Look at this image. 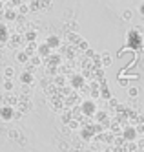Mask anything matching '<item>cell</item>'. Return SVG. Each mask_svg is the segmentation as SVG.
Segmentation results:
<instances>
[{
  "mask_svg": "<svg viewBox=\"0 0 144 152\" xmlns=\"http://www.w3.org/2000/svg\"><path fill=\"white\" fill-rule=\"evenodd\" d=\"M17 61H18L20 64H26V62L29 61V57L26 55V53H24V51H18V53H17Z\"/></svg>",
  "mask_w": 144,
  "mask_h": 152,
  "instance_id": "obj_1",
  "label": "cell"
},
{
  "mask_svg": "<svg viewBox=\"0 0 144 152\" xmlns=\"http://www.w3.org/2000/svg\"><path fill=\"white\" fill-rule=\"evenodd\" d=\"M4 75H6V79H13L15 77V70H13V66H7V68H4Z\"/></svg>",
  "mask_w": 144,
  "mask_h": 152,
  "instance_id": "obj_2",
  "label": "cell"
},
{
  "mask_svg": "<svg viewBox=\"0 0 144 152\" xmlns=\"http://www.w3.org/2000/svg\"><path fill=\"white\" fill-rule=\"evenodd\" d=\"M0 115H2L4 119H9L11 115H13V112H11V108H0Z\"/></svg>",
  "mask_w": 144,
  "mask_h": 152,
  "instance_id": "obj_3",
  "label": "cell"
},
{
  "mask_svg": "<svg viewBox=\"0 0 144 152\" xmlns=\"http://www.w3.org/2000/svg\"><path fill=\"white\" fill-rule=\"evenodd\" d=\"M102 64H104L106 68L109 66V64H111V57H109V53H108V51H104V53H102Z\"/></svg>",
  "mask_w": 144,
  "mask_h": 152,
  "instance_id": "obj_4",
  "label": "cell"
},
{
  "mask_svg": "<svg viewBox=\"0 0 144 152\" xmlns=\"http://www.w3.org/2000/svg\"><path fill=\"white\" fill-rule=\"evenodd\" d=\"M128 95H130V97H137V95H139V88H137V86H131V88H128Z\"/></svg>",
  "mask_w": 144,
  "mask_h": 152,
  "instance_id": "obj_5",
  "label": "cell"
},
{
  "mask_svg": "<svg viewBox=\"0 0 144 152\" xmlns=\"http://www.w3.org/2000/svg\"><path fill=\"white\" fill-rule=\"evenodd\" d=\"M131 17H133V11H131V9H124L122 11V18L124 20H131Z\"/></svg>",
  "mask_w": 144,
  "mask_h": 152,
  "instance_id": "obj_6",
  "label": "cell"
},
{
  "mask_svg": "<svg viewBox=\"0 0 144 152\" xmlns=\"http://www.w3.org/2000/svg\"><path fill=\"white\" fill-rule=\"evenodd\" d=\"M31 81H33V75L31 73H27V72L22 73V83H31Z\"/></svg>",
  "mask_w": 144,
  "mask_h": 152,
  "instance_id": "obj_7",
  "label": "cell"
},
{
  "mask_svg": "<svg viewBox=\"0 0 144 152\" xmlns=\"http://www.w3.org/2000/svg\"><path fill=\"white\" fill-rule=\"evenodd\" d=\"M4 90H7V92H11V90H13V81L6 79V81H4Z\"/></svg>",
  "mask_w": 144,
  "mask_h": 152,
  "instance_id": "obj_8",
  "label": "cell"
},
{
  "mask_svg": "<svg viewBox=\"0 0 144 152\" xmlns=\"http://www.w3.org/2000/svg\"><path fill=\"white\" fill-rule=\"evenodd\" d=\"M124 136H126L128 139H133V137H135V130H133V128H130V130H126V132H124Z\"/></svg>",
  "mask_w": 144,
  "mask_h": 152,
  "instance_id": "obj_9",
  "label": "cell"
},
{
  "mask_svg": "<svg viewBox=\"0 0 144 152\" xmlns=\"http://www.w3.org/2000/svg\"><path fill=\"white\" fill-rule=\"evenodd\" d=\"M109 106H119V99H113V97H109Z\"/></svg>",
  "mask_w": 144,
  "mask_h": 152,
  "instance_id": "obj_10",
  "label": "cell"
},
{
  "mask_svg": "<svg viewBox=\"0 0 144 152\" xmlns=\"http://www.w3.org/2000/svg\"><path fill=\"white\" fill-rule=\"evenodd\" d=\"M31 64H33V66H38V64H40V59H38V57H33V59H31Z\"/></svg>",
  "mask_w": 144,
  "mask_h": 152,
  "instance_id": "obj_11",
  "label": "cell"
},
{
  "mask_svg": "<svg viewBox=\"0 0 144 152\" xmlns=\"http://www.w3.org/2000/svg\"><path fill=\"white\" fill-rule=\"evenodd\" d=\"M79 44H80V48H82V50H88V42H86V40H80Z\"/></svg>",
  "mask_w": 144,
  "mask_h": 152,
  "instance_id": "obj_12",
  "label": "cell"
},
{
  "mask_svg": "<svg viewBox=\"0 0 144 152\" xmlns=\"http://www.w3.org/2000/svg\"><path fill=\"white\" fill-rule=\"evenodd\" d=\"M27 9H29L27 6H24V4H20V13H26V11H27Z\"/></svg>",
  "mask_w": 144,
  "mask_h": 152,
  "instance_id": "obj_13",
  "label": "cell"
},
{
  "mask_svg": "<svg viewBox=\"0 0 144 152\" xmlns=\"http://www.w3.org/2000/svg\"><path fill=\"white\" fill-rule=\"evenodd\" d=\"M71 28H73V29L77 31V29H79V24H77V22H75V20H73V22H71Z\"/></svg>",
  "mask_w": 144,
  "mask_h": 152,
  "instance_id": "obj_14",
  "label": "cell"
},
{
  "mask_svg": "<svg viewBox=\"0 0 144 152\" xmlns=\"http://www.w3.org/2000/svg\"><path fill=\"white\" fill-rule=\"evenodd\" d=\"M137 147H140V148H144V139H139V143H137Z\"/></svg>",
  "mask_w": 144,
  "mask_h": 152,
  "instance_id": "obj_15",
  "label": "cell"
},
{
  "mask_svg": "<svg viewBox=\"0 0 144 152\" xmlns=\"http://www.w3.org/2000/svg\"><path fill=\"white\" fill-rule=\"evenodd\" d=\"M102 97H106V99H109V92H108V90H104V92H102Z\"/></svg>",
  "mask_w": 144,
  "mask_h": 152,
  "instance_id": "obj_16",
  "label": "cell"
},
{
  "mask_svg": "<svg viewBox=\"0 0 144 152\" xmlns=\"http://www.w3.org/2000/svg\"><path fill=\"white\" fill-rule=\"evenodd\" d=\"M59 148H62V150H66V148H68V145H66V143H59Z\"/></svg>",
  "mask_w": 144,
  "mask_h": 152,
  "instance_id": "obj_17",
  "label": "cell"
},
{
  "mask_svg": "<svg viewBox=\"0 0 144 152\" xmlns=\"http://www.w3.org/2000/svg\"><path fill=\"white\" fill-rule=\"evenodd\" d=\"M139 11H140V13L144 15V4H140V6H139Z\"/></svg>",
  "mask_w": 144,
  "mask_h": 152,
  "instance_id": "obj_18",
  "label": "cell"
},
{
  "mask_svg": "<svg viewBox=\"0 0 144 152\" xmlns=\"http://www.w3.org/2000/svg\"><path fill=\"white\" fill-rule=\"evenodd\" d=\"M139 123H144V114H142V115H139Z\"/></svg>",
  "mask_w": 144,
  "mask_h": 152,
  "instance_id": "obj_19",
  "label": "cell"
},
{
  "mask_svg": "<svg viewBox=\"0 0 144 152\" xmlns=\"http://www.w3.org/2000/svg\"><path fill=\"white\" fill-rule=\"evenodd\" d=\"M2 6H4V2H0V7H2Z\"/></svg>",
  "mask_w": 144,
  "mask_h": 152,
  "instance_id": "obj_20",
  "label": "cell"
}]
</instances>
